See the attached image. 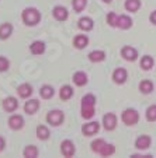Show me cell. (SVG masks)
Here are the masks:
<instances>
[{"mask_svg": "<svg viewBox=\"0 0 156 158\" xmlns=\"http://www.w3.org/2000/svg\"><path fill=\"white\" fill-rule=\"evenodd\" d=\"M103 126L105 130H114L117 126V116L114 114H105L103 116Z\"/></svg>", "mask_w": 156, "mask_h": 158, "instance_id": "9c48e42d", "label": "cell"}, {"mask_svg": "<svg viewBox=\"0 0 156 158\" xmlns=\"http://www.w3.org/2000/svg\"><path fill=\"white\" fill-rule=\"evenodd\" d=\"M89 44V38L86 35H76L75 39H73V45H75L78 49H83L87 46Z\"/></svg>", "mask_w": 156, "mask_h": 158, "instance_id": "7402d4cb", "label": "cell"}, {"mask_svg": "<svg viewBox=\"0 0 156 158\" xmlns=\"http://www.w3.org/2000/svg\"><path fill=\"white\" fill-rule=\"evenodd\" d=\"M121 55L128 62H134V60L138 59V51L135 48H132V46H124L123 51H121Z\"/></svg>", "mask_w": 156, "mask_h": 158, "instance_id": "30bf717a", "label": "cell"}, {"mask_svg": "<svg viewBox=\"0 0 156 158\" xmlns=\"http://www.w3.org/2000/svg\"><path fill=\"white\" fill-rule=\"evenodd\" d=\"M60 99H63V101H68V99H70L73 97V88L70 85H63L62 88H60Z\"/></svg>", "mask_w": 156, "mask_h": 158, "instance_id": "d4e9b609", "label": "cell"}, {"mask_svg": "<svg viewBox=\"0 0 156 158\" xmlns=\"http://www.w3.org/2000/svg\"><path fill=\"white\" fill-rule=\"evenodd\" d=\"M54 94H55V89H54V87H51V85H42L41 89H39V95H41L44 99L52 98Z\"/></svg>", "mask_w": 156, "mask_h": 158, "instance_id": "cb8c5ba5", "label": "cell"}, {"mask_svg": "<svg viewBox=\"0 0 156 158\" xmlns=\"http://www.w3.org/2000/svg\"><path fill=\"white\" fill-rule=\"evenodd\" d=\"M21 18H23L25 25H37L41 20V13L34 7H27L21 14Z\"/></svg>", "mask_w": 156, "mask_h": 158, "instance_id": "3957f363", "label": "cell"}, {"mask_svg": "<svg viewBox=\"0 0 156 158\" xmlns=\"http://www.w3.org/2000/svg\"><path fill=\"white\" fill-rule=\"evenodd\" d=\"M139 120V114L136 112L135 109H131V108H128V109H125L123 112V122L125 123V125L128 126H132V125H136Z\"/></svg>", "mask_w": 156, "mask_h": 158, "instance_id": "277c9868", "label": "cell"}, {"mask_svg": "<svg viewBox=\"0 0 156 158\" xmlns=\"http://www.w3.org/2000/svg\"><path fill=\"white\" fill-rule=\"evenodd\" d=\"M117 27H120L121 30H129V28L132 27V20H131V17H128V15H125V14L118 15Z\"/></svg>", "mask_w": 156, "mask_h": 158, "instance_id": "e0dca14e", "label": "cell"}, {"mask_svg": "<svg viewBox=\"0 0 156 158\" xmlns=\"http://www.w3.org/2000/svg\"><path fill=\"white\" fill-rule=\"evenodd\" d=\"M96 97L93 94H87L82 98V116L84 119H91L96 114Z\"/></svg>", "mask_w": 156, "mask_h": 158, "instance_id": "6da1fadb", "label": "cell"}, {"mask_svg": "<svg viewBox=\"0 0 156 158\" xmlns=\"http://www.w3.org/2000/svg\"><path fill=\"white\" fill-rule=\"evenodd\" d=\"M13 34V25L10 23H3L0 25V39L2 41H6Z\"/></svg>", "mask_w": 156, "mask_h": 158, "instance_id": "5bb4252c", "label": "cell"}, {"mask_svg": "<svg viewBox=\"0 0 156 158\" xmlns=\"http://www.w3.org/2000/svg\"><path fill=\"white\" fill-rule=\"evenodd\" d=\"M149 21L152 23V24H155V25H156V10H155V11L150 13V15H149Z\"/></svg>", "mask_w": 156, "mask_h": 158, "instance_id": "e575fe53", "label": "cell"}, {"mask_svg": "<svg viewBox=\"0 0 156 158\" xmlns=\"http://www.w3.org/2000/svg\"><path fill=\"white\" fill-rule=\"evenodd\" d=\"M141 67L142 70H150L153 67V59L152 56H149V55H146V56H144L141 59Z\"/></svg>", "mask_w": 156, "mask_h": 158, "instance_id": "f546056e", "label": "cell"}, {"mask_svg": "<svg viewBox=\"0 0 156 158\" xmlns=\"http://www.w3.org/2000/svg\"><path fill=\"white\" fill-rule=\"evenodd\" d=\"M75 144H73L72 140H63L62 144H60V152L65 157H73L75 155Z\"/></svg>", "mask_w": 156, "mask_h": 158, "instance_id": "52a82bcc", "label": "cell"}, {"mask_svg": "<svg viewBox=\"0 0 156 158\" xmlns=\"http://www.w3.org/2000/svg\"><path fill=\"white\" fill-rule=\"evenodd\" d=\"M139 89L142 94H150L153 89V83L149 80H144L139 83Z\"/></svg>", "mask_w": 156, "mask_h": 158, "instance_id": "83f0119b", "label": "cell"}, {"mask_svg": "<svg viewBox=\"0 0 156 158\" xmlns=\"http://www.w3.org/2000/svg\"><path fill=\"white\" fill-rule=\"evenodd\" d=\"M9 127L13 130H20L24 127V118L21 115H11L9 118Z\"/></svg>", "mask_w": 156, "mask_h": 158, "instance_id": "ba28073f", "label": "cell"}, {"mask_svg": "<svg viewBox=\"0 0 156 158\" xmlns=\"http://www.w3.org/2000/svg\"><path fill=\"white\" fill-rule=\"evenodd\" d=\"M150 137L149 136H146V134H144V136H139L138 139H136L135 141V147L138 150H148L150 147Z\"/></svg>", "mask_w": 156, "mask_h": 158, "instance_id": "9a60e30c", "label": "cell"}, {"mask_svg": "<svg viewBox=\"0 0 156 158\" xmlns=\"http://www.w3.org/2000/svg\"><path fill=\"white\" fill-rule=\"evenodd\" d=\"M104 3H110V2H113V0H103Z\"/></svg>", "mask_w": 156, "mask_h": 158, "instance_id": "8d00e7d4", "label": "cell"}, {"mask_svg": "<svg viewBox=\"0 0 156 158\" xmlns=\"http://www.w3.org/2000/svg\"><path fill=\"white\" fill-rule=\"evenodd\" d=\"M52 14H54V17L56 18L58 21H65V20H68V17H69V11H68V10H66V7H63V6L54 7Z\"/></svg>", "mask_w": 156, "mask_h": 158, "instance_id": "7c38bea8", "label": "cell"}, {"mask_svg": "<svg viewBox=\"0 0 156 158\" xmlns=\"http://www.w3.org/2000/svg\"><path fill=\"white\" fill-rule=\"evenodd\" d=\"M105 59V53L103 51H93L89 53V60L93 63H97V62H103Z\"/></svg>", "mask_w": 156, "mask_h": 158, "instance_id": "484cf974", "label": "cell"}, {"mask_svg": "<svg viewBox=\"0 0 156 158\" xmlns=\"http://www.w3.org/2000/svg\"><path fill=\"white\" fill-rule=\"evenodd\" d=\"M146 119L149 122H155L156 120V105H150L146 109Z\"/></svg>", "mask_w": 156, "mask_h": 158, "instance_id": "1f68e13d", "label": "cell"}, {"mask_svg": "<svg viewBox=\"0 0 156 158\" xmlns=\"http://www.w3.org/2000/svg\"><path fill=\"white\" fill-rule=\"evenodd\" d=\"M72 80L78 87H83L87 84V74L84 72H76L75 74H73Z\"/></svg>", "mask_w": 156, "mask_h": 158, "instance_id": "d6986e66", "label": "cell"}, {"mask_svg": "<svg viewBox=\"0 0 156 158\" xmlns=\"http://www.w3.org/2000/svg\"><path fill=\"white\" fill-rule=\"evenodd\" d=\"M49 129L47 127V126L44 125H39L38 127H37V137L39 139V140H47V139L49 137Z\"/></svg>", "mask_w": 156, "mask_h": 158, "instance_id": "4316f807", "label": "cell"}, {"mask_svg": "<svg viewBox=\"0 0 156 158\" xmlns=\"http://www.w3.org/2000/svg\"><path fill=\"white\" fill-rule=\"evenodd\" d=\"M63 112L59 109H55V110H51V112H48V115H47V122L49 123V125L52 126H59L60 123L63 122Z\"/></svg>", "mask_w": 156, "mask_h": 158, "instance_id": "5b68a950", "label": "cell"}, {"mask_svg": "<svg viewBox=\"0 0 156 158\" xmlns=\"http://www.w3.org/2000/svg\"><path fill=\"white\" fill-rule=\"evenodd\" d=\"M141 7V0H125V10L129 13H135Z\"/></svg>", "mask_w": 156, "mask_h": 158, "instance_id": "603a6c76", "label": "cell"}, {"mask_svg": "<svg viewBox=\"0 0 156 158\" xmlns=\"http://www.w3.org/2000/svg\"><path fill=\"white\" fill-rule=\"evenodd\" d=\"M127 78H128V73H127V70L123 69V67L115 69L114 73H113V80L117 84H124L127 81Z\"/></svg>", "mask_w": 156, "mask_h": 158, "instance_id": "8fae6325", "label": "cell"}, {"mask_svg": "<svg viewBox=\"0 0 156 158\" xmlns=\"http://www.w3.org/2000/svg\"><path fill=\"white\" fill-rule=\"evenodd\" d=\"M10 67V62L9 59H7L6 56H0V73L6 72V70H9Z\"/></svg>", "mask_w": 156, "mask_h": 158, "instance_id": "d6a6232c", "label": "cell"}, {"mask_svg": "<svg viewBox=\"0 0 156 158\" xmlns=\"http://www.w3.org/2000/svg\"><path fill=\"white\" fill-rule=\"evenodd\" d=\"M23 155L25 158H35L38 157V148L35 146H27L24 148V151H23Z\"/></svg>", "mask_w": 156, "mask_h": 158, "instance_id": "f1b7e54d", "label": "cell"}, {"mask_svg": "<svg viewBox=\"0 0 156 158\" xmlns=\"http://www.w3.org/2000/svg\"><path fill=\"white\" fill-rule=\"evenodd\" d=\"M17 94L20 98H28V97L33 94V87L27 83L21 84V85L17 87Z\"/></svg>", "mask_w": 156, "mask_h": 158, "instance_id": "2e32d148", "label": "cell"}, {"mask_svg": "<svg viewBox=\"0 0 156 158\" xmlns=\"http://www.w3.org/2000/svg\"><path fill=\"white\" fill-rule=\"evenodd\" d=\"M78 25H79V28L83 31H90V30H93L94 23L90 17H82L80 20H79Z\"/></svg>", "mask_w": 156, "mask_h": 158, "instance_id": "ffe728a7", "label": "cell"}, {"mask_svg": "<svg viewBox=\"0 0 156 158\" xmlns=\"http://www.w3.org/2000/svg\"><path fill=\"white\" fill-rule=\"evenodd\" d=\"M4 148H6V140H4V139L0 136V152L3 151Z\"/></svg>", "mask_w": 156, "mask_h": 158, "instance_id": "d590c367", "label": "cell"}, {"mask_svg": "<svg viewBox=\"0 0 156 158\" xmlns=\"http://www.w3.org/2000/svg\"><path fill=\"white\" fill-rule=\"evenodd\" d=\"M117 20L118 15L115 13H108L107 14V24L111 25V27H117Z\"/></svg>", "mask_w": 156, "mask_h": 158, "instance_id": "836d02e7", "label": "cell"}, {"mask_svg": "<svg viewBox=\"0 0 156 158\" xmlns=\"http://www.w3.org/2000/svg\"><path fill=\"white\" fill-rule=\"evenodd\" d=\"M39 108V102L37 99H30L24 104V112L28 115H34Z\"/></svg>", "mask_w": 156, "mask_h": 158, "instance_id": "ac0fdd59", "label": "cell"}, {"mask_svg": "<svg viewBox=\"0 0 156 158\" xmlns=\"http://www.w3.org/2000/svg\"><path fill=\"white\" fill-rule=\"evenodd\" d=\"M100 130V123L99 122H90V123H84L82 126V133L84 136H94L96 133H99Z\"/></svg>", "mask_w": 156, "mask_h": 158, "instance_id": "8992f818", "label": "cell"}, {"mask_svg": "<svg viewBox=\"0 0 156 158\" xmlns=\"http://www.w3.org/2000/svg\"><path fill=\"white\" fill-rule=\"evenodd\" d=\"M17 108H18V101L14 97H7L3 101V109L6 112H14Z\"/></svg>", "mask_w": 156, "mask_h": 158, "instance_id": "4fadbf2b", "label": "cell"}, {"mask_svg": "<svg viewBox=\"0 0 156 158\" xmlns=\"http://www.w3.org/2000/svg\"><path fill=\"white\" fill-rule=\"evenodd\" d=\"M86 4H87V0H72V7L76 13L83 11Z\"/></svg>", "mask_w": 156, "mask_h": 158, "instance_id": "4dcf8cb0", "label": "cell"}, {"mask_svg": "<svg viewBox=\"0 0 156 158\" xmlns=\"http://www.w3.org/2000/svg\"><path fill=\"white\" fill-rule=\"evenodd\" d=\"M91 150H93V152H96V154H99V155H103V157H110V155H113L115 152V147L113 146V144L105 143L103 139L94 140L93 143H91Z\"/></svg>", "mask_w": 156, "mask_h": 158, "instance_id": "7a4b0ae2", "label": "cell"}, {"mask_svg": "<svg viewBox=\"0 0 156 158\" xmlns=\"http://www.w3.org/2000/svg\"><path fill=\"white\" fill-rule=\"evenodd\" d=\"M30 51H31V53H34V55H42L44 52H45V44H44L42 41L33 42L31 46H30Z\"/></svg>", "mask_w": 156, "mask_h": 158, "instance_id": "44dd1931", "label": "cell"}]
</instances>
